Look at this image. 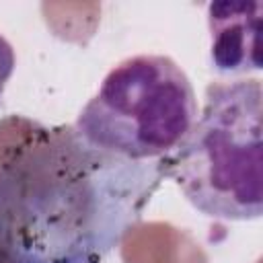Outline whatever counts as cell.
<instances>
[{
	"label": "cell",
	"instance_id": "obj_1",
	"mask_svg": "<svg viewBox=\"0 0 263 263\" xmlns=\"http://www.w3.org/2000/svg\"><path fill=\"white\" fill-rule=\"evenodd\" d=\"M164 177L166 158L132 160L74 125L31 123L0 158V263H101Z\"/></svg>",
	"mask_w": 263,
	"mask_h": 263
},
{
	"label": "cell",
	"instance_id": "obj_5",
	"mask_svg": "<svg viewBox=\"0 0 263 263\" xmlns=\"http://www.w3.org/2000/svg\"><path fill=\"white\" fill-rule=\"evenodd\" d=\"M14 66H16V58H14V49L12 45L0 35V97L14 72Z\"/></svg>",
	"mask_w": 263,
	"mask_h": 263
},
{
	"label": "cell",
	"instance_id": "obj_3",
	"mask_svg": "<svg viewBox=\"0 0 263 263\" xmlns=\"http://www.w3.org/2000/svg\"><path fill=\"white\" fill-rule=\"evenodd\" d=\"M195 117L197 99L183 68L168 55L142 53L105 74L72 125L111 154L160 160L183 142Z\"/></svg>",
	"mask_w": 263,
	"mask_h": 263
},
{
	"label": "cell",
	"instance_id": "obj_2",
	"mask_svg": "<svg viewBox=\"0 0 263 263\" xmlns=\"http://www.w3.org/2000/svg\"><path fill=\"white\" fill-rule=\"evenodd\" d=\"M261 132L259 78L210 82L191 129L166 156V177L208 218L257 220L263 214Z\"/></svg>",
	"mask_w": 263,
	"mask_h": 263
},
{
	"label": "cell",
	"instance_id": "obj_4",
	"mask_svg": "<svg viewBox=\"0 0 263 263\" xmlns=\"http://www.w3.org/2000/svg\"><path fill=\"white\" fill-rule=\"evenodd\" d=\"M263 2H210V64L226 80L261 72Z\"/></svg>",
	"mask_w": 263,
	"mask_h": 263
}]
</instances>
